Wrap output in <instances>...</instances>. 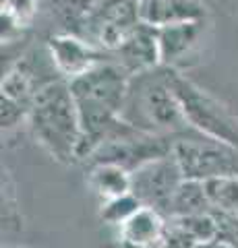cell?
<instances>
[{
	"instance_id": "6da1fadb",
	"label": "cell",
	"mask_w": 238,
	"mask_h": 248,
	"mask_svg": "<svg viewBox=\"0 0 238 248\" xmlns=\"http://www.w3.org/2000/svg\"><path fill=\"white\" fill-rule=\"evenodd\" d=\"M68 85L81 120L79 164H83L122 120L130 75L110 56Z\"/></svg>"
},
{
	"instance_id": "7a4b0ae2",
	"label": "cell",
	"mask_w": 238,
	"mask_h": 248,
	"mask_svg": "<svg viewBox=\"0 0 238 248\" xmlns=\"http://www.w3.org/2000/svg\"><path fill=\"white\" fill-rule=\"evenodd\" d=\"M27 128L48 157L63 166L79 164L81 120L68 81L58 79L37 93L29 108Z\"/></svg>"
},
{
	"instance_id": "3957f363",
	"label": "cell",
	"mask_w": 238,
	"mask_h": 248,
	"mask_svg": "<svg viewBox=\"0 0 238 248\" xmlns=\"http://www.w3.org/2000/svg\"><path fill=\"white\" fill-rule=\"evenodd\" d=\"M122 120L143 133L170 139L197 133L184 118L178 99L168 83V71L164 66L130 77Z\"/></svg>"
},
{
	"instance_id": "277c9868",
	"label": "cell",
	"mask_w": 238,
	"mask_h": 248,
	"mask_svg": "<svg viewBox=\"0 0 238 248\" xmlns=\"http://www.w3.org/2000/svg\"><path fill=\"white\" fill-rule=\"evenodd\" d=\"M166 71L168 83L190 128L207 139L238 149V116L230 110V106L207 89L199 87L184 73L174 71V68H166Z\"/></svg>"
},
{
	"instance_id": "5b68a950",
	"label": "cell",
	"mask_w": 238,
	"mask_h": 248,
	"mask_svg": "<svg viewBox=\"0 0 238 248\" xmlns=\"http://www.w3.org/2000/svg\"><path fill=\"white\" fill-rule=\"evenodd\" d=\"M174 139L149 135L143 130L130 126L127 120H120L114 126L112 133L106 137V141L83 161L89 164H118L128 172H135L137 168L145 166L147 161H153L158 157L172 153Z\"/></svg>"
},
{
	"instance_id": "8992f818",
	"label": "cell",
	"mask_w": 238,
	"mask_h": 248,
	"mask_svg": "<svg viewBox=\"0 0 238 248\" xmlns=\"http://www.w3.org/2000/svg\"><path fill=\"white\" fill-rule=\"evenodd\" d=\"M172 155L187 180H211L218 176L238 174V149L203 135L174 139Z\"/></svg>"
},
{
	"instance_id": "52a82bcc",
	"label": "cell",
	"mask_w": 238,
	"mask_h": 248,
	"mask_svg": "<svg viewBox=\"0 0 238 248\" xmlns=\"http://www.w3.org/2000/svg\"><path fill=\"white\" fill-rule=\"evenodd\" d=\"M141 23V0H95L83 31V40L110 54Z\"/></svg>"
},
{
	"instance_id": "ba28073f",
	"label": "cell",
	"mask_w": 238,
	"mask_h": 248,
	"mask_svg": "<svg viewBox=\"0 0 238 248\" xmlns=\"http://www.w3.org/2000/svg\"><path fill=\"white\" fill-rule=\"evenodd\" d=\"M133 174V195L141 201L145 207H151L168 217L174 192L178 190L184 176L178 168L176 157L164 155L145 166L137 168Z\"/></svg>"
},
{
	"instance_id": "9c48e42d",
	"label": "cell",
	"mask_w": 238,
	"mask_h": 248,
	"mask_svg": "<svg viewBox=\"0 0 238 248\" xmlns=\"http://www.w3.org/2000/svg\"><path fill=\"white\" fill-rule=\"evenodd\" d=\"M209 31H211L209 19L178 23V25L158 29L162 66L184 73V68L197 64L205 42L209 40Z\"/></svg>"
},
{
	"instance_id": "30bf717a",
	"label": "cell",
	"mask_w": 238,
	"mask_h": 248,
	"mask_svg": "<svg viewBox=\"0 0 238 248\" xmlns=\"http://www.w3.org/2000/svg\"><path fill=\"white\" fill-rule=\"evenodd\" d=\"M44 44L48 48V54L54 62L60 79L64 81H73L97 66L99 62L110 58V54L106 50L97 48L95 44L83 40L75 33H66V31H56Z\"/></svg>"
},
{
	"instance_id": "8fae6325",
	"label": "cell",
	"mask_w": 238,
	"mask_h": 248,
	"mask_svg": "<svg viewBox=\"0 0 238 248\" xmlns=\"http://www.w3.org/2000/svg\"><path fill=\"white\" fill-rule=\"evenodd\" d=\"M110 56L130 77L156 71L162 66L158 29L147 25V23H141L116 50L110 52Z\"/></svg>"
},
{
	"instance_id": "7c38bea8",
	"label": "cell",
	"mask_w": 238,
	"mask_h": 248,
	"mask_svg": "<svg viewBox=\"0 0 238 248\" xmlns=\"http://www.w3.org/2000/svg\"><path fill=\"white\" fill-rule=\"evenodd\" d=\"M205 19L209 6L203 0H141V21L156 29Z\"/></svg>"
},
{
	"instance_id": "4fadbf2b",
	"label": "cell",
	"mask_w": 238,
	"mask_h": 248,
	"mask_svg": "<svg viewBox=\"0 0 238 248\" xmlns=\"http://www.w3.org/2000/svg\"><path fill=\"white\" fill-rule=\"evenodd\" d=\"M166 230V215L151 207H141L116 228V240L130 246H158L162 244Z\"/></svg>"
},
{
	"instance_id": "5bb4252c",
	"label": "cell",
	"mask_w": 238,
	"mask_h": 248,
	"mask_svg": "<svg viewBox=\"0 0 238 248\" xmlns=\"http://www.w3.org/2000/svg\"><path fill=\"white\" fill-rule=\"evenodd\" d=\"M85 182L99 203L125 197L133 192V174L118 164H89L85 170Z\"/></svg>"
},
{
	"instance_id": "9a60e30c",
	"label": "cell",
	"mask_w": 238,
	"mask_h": 248,
	"mask_svg": "<svg viewBox=\"0 0 238 248\" xmlns=\"http://www.w3.org/2000/svg\"><path fill=\"white\" fill-rule=\"evenodd\" d=\"M209 211H211V203L207 199L205 184L201 180H187L184 178L178 186V190L172 197L168 217L199 215V213H209Z\"/></svg>"
},
{
	"instance_id": "2e32d148",
	"label": "cell",
	"mask_w": 238,
	"mask_h": 248,
	"mask_svg": "<svg viewBox=\"0 0 238 248\" xmlns=\"http://www.w3.org/2000/svg\"><path fill=\"white\" fill-rule=\"evenodd\" d=\"M203 184L211 209L238 217V174L218 176L211 180H205Z\"/></svg>"
},
{
	"instance_id": "e0dca14e",
	"label": "cell",
	"mask_w": 238,
	"mask_h": 248,
	"mask_svg": "<svg viewBox=\"0 0 238 248\" xmlns=\"http://www.w3.org/2000/svg\"><path fill=\"white\" fill-rule=\"evenodd\" d=\"M143 207V203L137 199L133 192H128L125 197L106 201V203L99 205V219H102L106 226H110L116 230L118 226H122L133 213H137Z\"/></svg>"
},
{
	"instance_id": "ac0fdd59",
	"label": "cell",
	"mask_w": 238,
	"mask_h": 248,
	"mask_svg": "<svg viewBox=\"0 0 238 248\" xmlns=\"http://www.w3.org/2000/svg\"><path fill=\"white\" fill-rule=\"evenodd\" d=\"M2 228L6 232L23 230V213L15 190V180L6 168L2 170Z\"/></svg>"
},
{
	"instance_id": "d6986e66",
	"label": "cell",
	"mask_w": 238,
	"mask_h": 248,
	"mask_svg": "<svg viewBox=\"0 0 238 248\" xmlns=\"http://www.w3.org/2000/svg\"><path fill=\"white\" fill-rule=\"evenodd\" d=\"M197 246H201V244L189 234V230L176 217H166L162 248H197Z\"/></svg>"
},
{
	"instance_id": "ffe728a7",
	"label": "cell",
	"mask_w": 238,
	"mask_h": 248,
	"mask_svg": "<svg viewBox=\"0 0 238 248\" xmlns=\"http://www.w3.org/2000/svg\"><path fill=\"white\" fill-rule=\"evenodd\" d=\"M27 116H29V110H25L23 106L11 102V99H6V97H0V122H2L4 133L17 128L23 120L27 122Z\"/></svg>"
},
{
	"instance_id": "44dd1931",
	"label": "cell",
	"mask_w": 238,
	"mask_h": 248,
	"mask_svg": "<svg viewBox=\"0 0 238 248\" xmlns=\"http://www.w3.org/2000/svg\"><path fill=\"white\" fill-rule=\"evenodd\" d=\"M110 248H162V244H158V246H130V244H125V242H118V240H114V244Z\"/></svg>"
},
{
	"instance_id": "7402d4cb",
	"label": "cell",
	"mask_w": 238,
	"mask_h": 248,
	"mask_svg": "<svg viewBox=\"0 0 238 248\" xmlns=\"http://www.w3.org/2000/svg\"><path fill=\"white\" fill-rule=\"evenodd\" d=\"M197 248H232V246L222 244V242H209V244H201V246H197Z\"/></svg>"
},
{
	"instance_id": "603a6c76",
	"label": "cell",
	"mask_w": 238,
	"mask_h": 248,
	"mask_svg": "<svg viewBox=\"0 0 238 248\" xmlns=\"http://www.w3.org/2000/svg\"><path fill=\"white\" fill-rule=\"evenodd\" d=\"M2 248H32V246H23V244H2Z\"/></svg>"
}]
</instances>
